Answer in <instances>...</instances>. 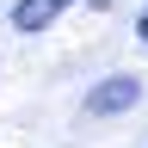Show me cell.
Segmentation results:
<instances>
[{
    "instance_id": "3",
    "label": "cell",
    "mask_w": 148,
    "mask_h": 148,
    "mask_svg": "<svg viewBox=\"0 0 148 148\" xmlns=\"http://www.w3.org/2000/svg\"><path fill=\"white\" fill-rule=\"evenodd\" d=\"M136 37H142V49H148V6H142V18H136Z\"/></svg>"
},
{
    "instance_id": "2",
    "label": "cell",
    "mask_w": 148,
    "mask_h": 148,
    "mask_svg": "<svg viewBox=\"0 0 148 148\" xmlns=\"http://www.w3.org/2000/svg\"><path fill=\"white\" fill-rule=\"evenodd\" d=\"M68 6H74V0H12V31L37 37V31H49Z\"/></svg>"
},
{
    "instance_id": "1",
    "label": "cell",
    "mask_w": 148,
    "mask_h": 148,
    "mask_svg": "<svg viewBox=\"0 0 148 148\" xmlns=\"http://www.w3.org/2000/svg\"><path fill=\"white\" fill-rule=\"evenodd\" d=\"M130 105H142V80L136 74H105V80L86 92V117H117Z\"/></svg>"
}]
</instances>
